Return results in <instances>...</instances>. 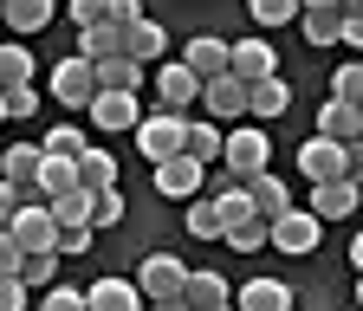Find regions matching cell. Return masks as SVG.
<instances>
[{
	"instance_id": "cell-1",
	"label": "cell",
	"mask_w": 363,
	"mask_h": 311,
	"mask_svg": "<svg viewBox=\"0 0 363 311\" xmlns=\"http://www.w3.org/2000/svg\"><path fill=\"white\" fill-rule=\"evenodd\" d=\"M130 137H136V156H143V162L156 169V162L182 156V137H189V117H169V111H143V123H136Z\"/></svg>"
},
{
	"instance_id": "cell-2",
	"label": "cell",
	"mask_w": 363,
	"mask_h": 311,
	"mask_svg": "<svg viewBox=\"0 0 363 311\" xmlns=\"http://www.w3.org/2000/svg\"><path fill=\"white\" fill-rule=\"evenodd\" d=\"M266 156H272V143H266V130H259V123L227 130V149H220L227 182H253V175H266Z\"/></svg>"
},
{
	"instance_id": "cell-3",
	"label": "cell",
	"mask_w": 363,
	"mask_h": 311,
	"mask_svg": "<svg viewBox=\"0 0 363 311\" xmlns=\"http://www.w3.org/2000/svg\"><path fill=\"white\" fill-rule=\"evenodd\" d=\"M182 285H189V266H182L175 253H143V266H136V292H143L150 305L182 298Z\"/></svg>"
},
{
	"instance_id": "cell-4",
	"label": "cell",
	"mask_w": 363,
	"mask_h": 311,
	"mask_svg": "<svg viewBox=\"0 0 363 311\" xmlns=\"http://www.w3.org/2000/svg\"><path fill=\"white\" fill-rule=\"evenodd\" d=\"M7 234L20 240V253H59V220H52V208H45L39 195H26V208L13 214Z\"/></svg>"
},
{
	"instance_id": "cell-5",
	"label": "cell",
	"mask_w": 363,
	"mask_h": 311,
	"mask_svg": "<svg viewBox=\"0 0 363 311\" xmlns=\"http://www.w3.org/2000/svg\"><path fill=\"white\" fill-rule=\"evenodd\" d=\"M318 234H325V220H318L311 208H286L266 227V247H279V253H318Z\"/></svg>"
},
{
	"instance_id": "cell-6",
	"label": "cell",
	"mask_w": 363,
	"mask_h": 311,
	"mask_svg": "<svg viewBox=\"0 0 363 311\" xmlns=\"http://www.w3.org/2000/svg\"><path fill=\"white\" fill-rule=\"evenodd\" d=\"M52 98L65 111H91V104H98V72H91L84 59H59L52 65Z\"/></svg>"
},
{
	"instance_id": "cell-7",
	"label": "cell",
	"mask_w": 363,
	"mask_h": 311,
	"mask_svg": "<svg viewBox=\"0 0 363 311\" xmlns=\"http://www.w3.org/2000/svg\"><path fill=\"white\" fill-rule=\"evenodd\" d=\"M156 98H162L169 117H182L189 104H201V78L182 65V59H162V65H156Z\"/></svg>"
},
{
	"instance_id": "cell-8",
	"label": "cell",
	"mask_w": 363,
	"mask_h": 311,
	"mask_svg": "<svg viewBox=\"0 0 363 311\" xmlns=\"http://www.w3.org/2000/svg\"><path fill=\"white\" fill-rule=\"evenodd\" d=\"M227 72H234L247 91H253V84L279 78V59H272V46H266V39H234V46H227Z\"/></svg>"
},
{
	"instance_id": "cell-9",
	"label": "cell",
	"mask_w": 363,
	"mask_h": 311,
	"mask_svg": "<svg viewBox=\"0 0 363 311\" xmlns=\"http://www.w3.org/2000/svg\"><path fill=\"white\" fill-rule=\"evenodd\" d=\"M201 104H208V123H234L240 130V117H247V84L227 72V78L201 84Z\"/></svg>"
},
{
	"instance_id": "cell-10",
	"label": "cell",
	"mask_w": 363,
	"mask_h": 311,
	"mask_svg": "<svg viewBox=\"0 0 363 311\" xmlns=\"http://www.w3.org/2000/svg\"><path fill=\"white\" fill-rule=\"evenodd\" d=\"M201 162H189V156H169V162H156V195L162 201H195L201 195Z\"/></svg>"
},
{
	"instance_id": "cell-11",
	"label": "cell",
	"mask_w": 363,
	"mask_h": 311,
	"mask_svg": "<svg viewBox=\"0 0 363 311\" xmlns=\"http://www.w3.org/2000/svg\"><path fill=\"white\" fill-rule=\"evenodd\" d=\"M98 130H111V137H123V130L143 123V98H123V91H98V104L84 111Z\"/></svg>"
},
{
	"instance_id": "cell-12",
	"label": "cell",
	"mask_w": 363,
	"mask_h": 311,
	"mask_svg": "<svg viewBox=\"0 0 363 311\" xmlns=\"http://www.w3.org/2000/svg\"><path fill=\"white\" fill-rule=\"evenodd\" d=\"M298 169L311 175V188H325V182H344V143H325V137L298 143Z\"/></svg>"
},
{
	"instance_id": "cell-13",
	"label": "cell",
	"mask_w": 363,
	"mask_h": 311,
	"mask_svg": "<svg viewBox=\"0 0 363 311\" xmlns=\"http://www.w3.org/2000/svg\"><path fill=\"white\" fill-rule=\"evenodd\" d=\"M39 162H45V149H39V143H13V149H0V182L20 188V195H33Z\"/></svg>"
},
{
	"instance_id": "cell-14",
	"label": "cell",
	"mask_w": 363,
	"mask_h": 311,
	"mask_svg": "<svg viewBox=\"0 0 363 311\" xmlns=\"http://www.w3.org/2000/svg\"><path fill=\"white\" fill-rule=\"evenodd\" d=\"M182 65H189L201 84H214V78H227V39H214V33H201V39H189L182 46Z\"/></svg>"
},
{
	"instance_id": "cell-15",
	"label": "cell",
	"mask_w": 363,
	"mask_h": 311,
	"mask_svg": "<svg viewBox=\"0 0 363 311\" xmlns=\"http://www.w3.org/2000/svg\"><path fill=\"white\" fill-rule=\"evenodd\" d=\"M298 26H305L311 46H337L344 39V7L337 0H311V7H298Z\"/></svg>"
},
{
	"instance_id": "cell-16",
	"label": "cell",
	"mask_w": 363,
	"mask_h": 311,
	"mask_svg": "<svg viewBox=\"0 0 363 311\" xmlns=\"http://www.w3.org/2000/svg\"><path fill=\"white\" fill-rule=\"evenodd\" d=\"M123 52H130V33L111 26V20L91 26V33H78V59H84V65H111V59H123Z\"/></svg>"
},
{
	"instance_id": "cell-17",
	"label": "cell",
	"mask_w": 363,
	"mask_h": 311,
	"mask_svg": "<svg viewBox=\"0 0 363 311\" xmlns=\"http://www.w3.org/2000/svg\"><path fill=\"white\" fill-rule=\"evenodd\" d=\"M298 298H292V285L286 279H247L240 292H234V311H292Z\"/></svg>"
},
{
	"instance_id": "cell-18",
	"label": "cell",
	"mask_w": 363,
	"mask_h": 311,
	"mask_svg": "<svg viewBox=\"0 0 363 311\" xmlns=\"http://www.w3.org/2000/svg\"><path fill=\"white\" fill-rule=\"evenodd\" d=\"M240 188H247V201H253V214L266 220V227H272V220H279V214L292 208L286 182H279V175H272V169H266V175H253V182H240Z\"/></svg>"
},
{
	"instance_id": "cell-19",
	"label": "cell",
	"mask_w": 363,
	"mask_h": 311,
	"mask_svg": "<svg viewBox=\"0 0 363 311\" xmlns=\"http://www.w3.org/2000/svg\"><path fill=\"white\" fill-rule=\"evenodd\" d=\"M220 149H227V130L220 123H208V117H189V137H182V156L189 162H220Z\"/></svg>"
},
{
	"instance_id": "cell-20",
	"label": "cell",
	"mask_w": 363,
	"mask_h": 311,
	"mask_svg": "<svg viewBox=\"0 0 363 311\" xmlns=\"http://www.w3.org/2000/svg\"><path fill=\"white\" fill-rule=\"evenodd\" d=\"M84 298H91V311H150V298L136 292V279H98Z\"/></svg>"
},
{
	"instance_id": "cell-21",
	"label": "cell",
	"mask_w": 363,
	"mask_h": 311,
	"mask_svg": "<svg viewBox=\"0 0 363 311\" xmlns=\"http://www.w3.org/2000/svg\"><path fill=\"white\" fill-rule=\"evenodd\" d=\"M363 208V188L357 182H325V188H311V214L318 220H344V214H357Z\"/></svg>"
},
{
	"instance_id": "cell-22",
	"label": "cell",
	"mask_w": 363,
	"mask_h": 311,
	"mask_svg": "<svg viewBox=\"0 0 363 311\" xmlns=\"http://www.w3.org/2000/svg\"><path fill=\"white\" fill-rule=\"evenodd\" d=\"M78 188L84 195H111L117 188V156L111 149H84L78 156Z\"/></svg>"
},
{
	"instance_id": "cell-23",
	"label": "cell",
	"mask_w": 363,
	"mask_h": 311,
	"mask_svg": "<svg viewBox=\"0 0 363 311\" xmlns=\"http://www.w3.org/2000/svg\"><path fill=\"white\" fill-rule=\"evenodd\" d=\"M33 195H39V201L78 195V162H65V156H45V162H39V182H33Z\"/></svg>"
},
{
	"instance_id": "cell-24",
	"label": "cell",
	"mask_w": 363,
	"mask_h": 311,
	"mask_svg": "<svg viewBox=\"0 0 363 311\" xmlns=\"http://www.w3.org/2000/svg\"><path fill=\"white\" fill-rule=\"evenodd\" d=\"M318 137H325V143H344V149H350V143L363 137V117H357L350 104H331V98H325V111H318Z\"/></svg>"
},
{
	"instance_id": "cell-25",
	"label": "cell",
	"mask_w": 363,
	"mask_h": 311,
	"mask_svg": "<svg viewBox=\"0 0 363 311\" xmlns=\"http://www.w3.org/2000/svg\"><path fill=\"white\" fill-rule=\"evenodd\" d=\"M182 298H189V311H220V305H234V292H227V279H220V273H189Z\"/></svg>"
},
{
	"instance_id": "cell-26",
	"label": "cell",
	"mask_w": 363,
	"mask_h": 311,
	"mask_svg": "<svg viewBox=\"0 0 363 311\" xmlns=\"http://www.w3.org/2000/svg\"><path fill=\"white\" fill-rule=\"evenodd\" d=\"M0 26H13L20 39L39 33V26H52V0H7V7H0Z\"/></svg>"
},
{
	"instance_id": "cell-27",
	"label": "cell",
	"mask_w": 363,
	"mask_h": 311,
	"mask_svg": "<svg viewBox=\"0 0 363 311\" xmlns=\"http://www.w3.org/2000/svg\"><path fill=\"white\" fill-rule=\"evenodd\" d=\"M91 72H98V91H123V98L143 91V65H136L130 52H123V59H111V65H91Z\"/></svg>"
},
{
	"instance_id": "cell-28",
	"label": "cell",
	"mask_w": 363,
	"mask_h": 311,
	"mask_svg": "<svg viewBox=\"0 0 363 311\" xmlns=\"http://www.w3.org/2000/svg\"><path fill=\"white\" fill-rule=\"evenodd\" d=\"M286 104H292V84L286 78H266V84L247 91V117H286Z\"/></svg>"
},
{
	"instance_id": "cell-29",
	"label": "cell",
	"mask_w": 363,
	"mask_h": 311,
	"mask_svg": "<svg viewBox=\"0 0 363 311\" xmlns=\"http://www.w3.org/2000/svg\"><path fill=\"white\" fill-rule=\"evenodd\" d=\"M33 84V46H0V98Z\"/></svg>"
},
{
	"instance_id": "cell-30",
	"label": "cell",
	"mask_w": 363,
	"mask_h": 311,
	"mask_svg": "<svg viewBox=\"0 0 363 311\" xmlns=\"http://www.w3.org/2000/svg\"><path fill=\"white\" fill-rule=\"evenodd\" d=\"M162 52H169V33H162L156 20L130 26V59H136V65H162Z\"/></svg>"
},
{
	"instance_id": "cell-31",
	"label": "cell",
	"mask_w": 363,
	"mask_h": 311,
	"mask_svg": "<svg viewBox=\"0 0 363 311\" xmlns=\"http://www.w3.org/2000/svg\"><path fill=\"white\" fill-rule=\"evenodd\" d=\"M91 201H98V195H59V201H45V208H52V220H59V234H72V227H91Z\"/></svg>"
},
{
	"instance_id": "cell-32",
	"label": "cell",
	"mask_w": 363,
	"mask_h": 311,
	"mask_svg": "<svg viewBox=\"0 0 363 311\" xmlns=\"http://www.w3.org/2000/svg\"><path fill=\"white\" fill-rule=\"evenodd\" d=\"M331 104L363 111V59H350V65H337V72H331Z\"/></svg>"
},
{
	"instance_id": "cell-33",
	"label": "cell",
	"mask_w": 363,
	"mask_h": 311,
	"mask_svg": "<svg viewBox=\"0 0 363 311\" xmlns=\"http://www.w3.org/2000/svg\"><path fill=\"white\" fill-rule=\"evenodd\" d=\"M52 279H59V253H26L20 285H26V292H52Z\"/></svg>"
},
{
	"instance_id": "cell-34",
	"label": "cell",
	"mask_w": 363,
	"mask_h": 311,
	"mask_svg": "<svg viewBox=\"0 0 363 311\" xmlns=\"http://www.w3.org/2000/svg\"><path fill=\"white\" fill-rule=\"evenodd\" d=\"M39 149H45V156H65V162H78L91 143H84V130H78V123H59V130H45V143H39Z\"/></svg>"
},
{
	"instance_id": "cell-35",
	"label": "cell",
	"mask_w": 363,
	"mask_h": 311,
	"mask_svg": "<svg viewBox=\"0 0 363 311\" xmlns=\"http://www.w3.org/2000/svg\"><path fill=\"white\" fill-rule=\"evenodd\" d=\"M214 208H220V220H227V227H247V220H259L253 214V201H247V188L240 182H227L220 195H214Z\"/></svg>"
},
{
	"instance_id": "cell-36",
	"label": "cell",
	"mask_w": 363,
	"mask_h": 311,
	"mask_svg": "<svg viewBox=\"0 0 363 311\" xmlns=\"http://www.w3.org/2000/svg\"><path fill=\"white\" fill-rule=\"evenodd\" d=\"M189 234H195V240H220V234H227V220H220L214 201H189Z\"/></svg>"
},
{
	"instance_id": "cell-37",
	"label": "cell",
	"mask_w": 363,
	"mask_h": 311,
	"mask_svg": "<svg viewBox=\"0 0 363 311\" xmlns=\"http://www.w3.org/2000/svg\"><path fill=\"white\" fill-rule=\"evenodd\" d=\"M253 20L259 26H292L298 20V0H253Z\"/></svg>"
},
{
	"instance_id": "cell-38",
	"label": "cell",
	"mask_w": 363,
	"mask_h": 311,
	"mask_svg": "<svg viewBox=\"0 0 363 311\" xmlns=\"http://www.w3.org/2000/svg\"><path fill=\"white\" fill-rule=\"evenodd\" d=\"M220 240L234 247V253H259V247H266V220H247V227H227Z\"/></svg>"
},
{
	"instance_id": "cell-39",
	"label": "cell",
	"mask_w": 363,
	"mask_h": 311,
	"mask_svg": "<svg viewBox=\"0 0 363 311\" xmlns=\"http://www.w3.org/2000/svg\"><path fill=\"white\" fill-rule=\"evenodd\" d=\"M39 311H91V298H84L78 285H52V292L39 298Z\"/></svg>"
},
{
	"instance_id": "cell-40",
	"label": "cell",
	"mask_w": 363,
	"mask_h": 311,
	"mask_svg": "<svg viewBox=\"0 0 363 311\" xmlns=\"http://www.w3.org/2000/svg\"><path fill=\"white\" fill-rule=\"evenodd\" d=\"M117 220H123V195L111 188V195L91 201V234H98V227H117Z\"/></svg>"
},
{
	"instance_id": "cell-41",
	"label": "cell",
	"mask_w": 363,
	"mask_h": 311,
	"mask_svg": "<svg viewBox=\"0 0 363 311\" xmlns=\"http://www.w3.org/2000/svg\"><path fill=\"white\" fill-rule=\"evenodd\" d=\"M20 266H26V253H20V240L0 227V279H20Z\"/></svg>"
},
{
	"instance_id": "cell-42",
	"label": "cell",
	"mask_w": 363,
	"mask_h": 311,
	"mask_svg": "<svg viewBox=\"0 0 363 311\" xmlns=\"http://www.w3.org/2000/svg\"><path fill=\"white\" fill-rule=\"evenodd\" d=\"M143 20H150V13H143V0H111V26L130 33V26H143Z\"/></svg>"
},
{
	"instance_id": "cell-43",
	"label": "cell",
	"mask_w": 363,
	"mask_h": 311,
	"mask_svg": "<svg viewBox=\"0 0 363 311\" xmlns=\"http://www.w3.org/2000/svg\"><path fill=\"white\" fill-rule=\"evenodd\" d=\"M39 104H45V98L33 91V84H26V91H7V117H33Z\"/></svg>"
},
{
	"instance_id": "cell-44",
	"label": "cell",
	"mask_w": 363,
	"mask_h": 311,
	"mask_svg": "<svg viewBox=\"0 0 363 311\" xmlns=\"http://www.w3.org/2000/svg\"><path fill=\"white\" fill-rule=\"evenodd\" d=\"M337 46H357L363 52V7H344V39Z\"/></svg>"
},
{
	"instance_id": "cell-45",
	"label": "cell",
	"mask_w": 363,
	"mask_h": 311,
	"mask_svg": "<svg viewBox=\"0 0 363 311\" xmlns=\"http://www.w3.org/2000/svg\"><path fill=\"white\" fill-rule=\"evenodd\" d=\"M20 208H26V195L0 182V227H13V214H20Z\"/></svg>"
},
{
	"instance_id": "cell-46",
	"label": "cell",
	"mask_w": 363,
	"mask_h": 311,
	"mask_svg": "<svg viewBox=\"0 0 363 311\" xmlns=\"http://www.w3.org/2000/svg\"><path fill=\"white\" fill-rule=\"evenodd\" d=\"M72 253H91V227H72V234H59V259H72Z\"/></svg>"
},
{
	"instance_id": "cell-47",
	"label": "cell",
	"mask_w": 363,
	"mask_h": 311,
	"mask_svg": "<svg viewBox=\"0 0 363 311\" xmlns=\"http://www.w3.org/2000/svg\"><path fill=\"white\" fill-rule=\"evenodd\" d=\"M0 311H26V285L20 279H0Z\"/></svg>"
},
{
	"instance_id": "cell-48",
	"label": "cell",
	"mask_w": 363,
	"mask_h": 311,
	"mask_svg": "<svg viewBox=\"0 0 363 311\" xmlns=\"http://www.w3.org/2000/svg\"><path fill=\"white\" fill-rule=\"evenodd\" d=\"M344 182H357V188H363V137L344 149Z\"/></svg>"
},
{
	"instance_id": "cell-49",
	"label": "cell",
	"mask_w": 363,
	"mask_h": 311,
	"mask_svg": "<svg viewBox=\"0 0 363 311\" xmlns=\"http://www.w3.org/2000/svg\"><path fill=\"white\" fill-rule=\"evenodd\" d=\"M350 266H357V279H363V234L350 240Z\"/></svg>"
},
{
	"instance_id": "cell-50",
	"label": "cell",
	"mask_w": 363,
	"mask_h": 311,
	"mask_svg": "<svg viewBox=\"0 0 363 311\" xmlns=\"http://www.w3.org/2000/svg\"><path fill=\"white\" fill-rule=\"evenodd\" d=\"M150 311H189V298H162V305H150Z\"/></svg>"
},
{
	"instance_id": "cell-51",
	"label": "cell",
	"mask_w": 363,
	"mask_h": 311,
	"mask_svg": "<svg viewBox=\"0 0 363 311\" xmlns=\"http://www.w3.org/2000/svg\"><path fill=\"white\" fill-rule=\"evenodd\" d=\"M0 123H7V98H0Z\"/></svg>"
},
{
	"instance_id": "cell-52",
	"label": "cell",
	"mask_w": 363,
	"mask_h": 311,
	"mask_svg": "<svg viewBox=\"0 0 363 311\" xmlns=\"http://www.w3.org/2000/svg\"><path fill=\"white\" fill-rule=\"evenodd\" d=\"M357 305H363V279H357Z\"/></svg>"
},
{
	"instance_id": "cell-53",
	"label": "cell",
	"mask_w": 363,
	"mask_h": 311,
	"mask_svg": "<svg viewBox=\"0 0 363 311\" xmlns=\"http://www.w3.org/2000/svg\"><path fill=\"white\" fill-rule=\"evenodd\" d=\"M220 311H234V305H220Z\"/></svg>"
},
{
	"instance_id": "cell-54",
	"label": "cell",
	"mask_w": 363,
	"mask_h": 311,
	"mask_svg": "<svg viewBox=\"0 0 363 311\" xmlns=\"http://www.w3.org/2000/svg\"><path fill=\"white\" fill-rule=\"evenodd\" d=\"M357 117H363V111H357Z\"/></svg>"
}]
</instances>
